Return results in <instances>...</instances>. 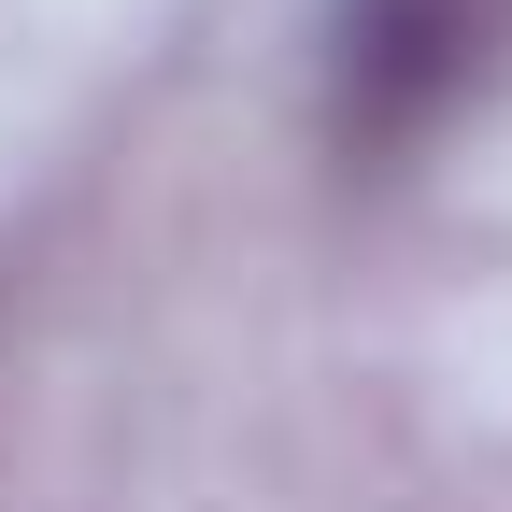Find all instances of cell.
I'll return each mask as SVG.
<instances>
[{
	"mask_svg": "<svg viewBox=\"0 0 512 512\" xmlns=\"http://www.w3.org/2000/svg\"><path fill=\"white\" fill-rule=\"evenodd\" d=\"M498 0H342L328 15V128L356 157H399L413 128H441L484 72Z\"/></svg>",
	"mask_w": 512,
	"mask_h": 512,
	"instance_id": "obj_1",
	"label": "cell"
}]
</instances>
